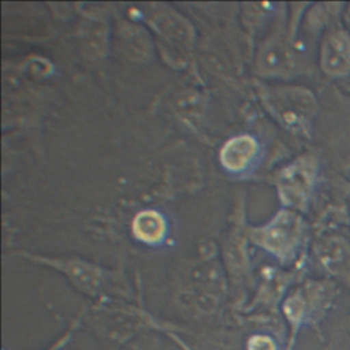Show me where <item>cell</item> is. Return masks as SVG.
I'll return each mask as SVG.
<instances>
[{
  "mask_svg": "<svg viewBox=\"0 0 350 350\" xmlns=\"http://www.w3.org/2000/svg\"><path fill=\"white\" fill-rule=\"evenodd\" d=\"M269 108L279 122L294 133H308L317 112L312 92L299 86L275 89L268 96Z\"/></svg>",
  "mask_w": 350,
  "mask_h": 350,
  "instance_id": "cell-1",
  "label": "cell"
},
{
  "mask_svg": "<svg viewBox=\"0 0 350 350\" xmlns=\"http://www.w3.org/2000/svg\"><path fill=\"white\" fill-rule=\"evenodd\" d=\"M317 170L319 164L313 156L299 157L286 167L278 182L283 202L295 209H304L310 200Z\"/></svg>",
  "mask_w": 350,
  "mask_h": 350,
  "instance_id": "cell-2",
  "label": "cell"
},
{
  "mask_svg": "<svg viewBox=\"0 0 350 350\" xmlns=\"http://www.w3.org/2000/svg\"><path fill=\"white\" fill-rule=\"evenodd\" d=\"M304 223L301 217L290 211L280 212L262 232L260 242L269 252L279 257H288L295 252L301 241Z\"/></svg>",
  "mask_w": 350,
  "mask_h": 350,
  "instance_id": "cell-3",
  "label": "cell"
},
{
  "mask_svg": "<svg viewBox=\"0 0 350 350\" xmlns=\"http://www.w3.org/2000/svg\"><path fill=\"white\" fill-rule=\"evenodd\" d=\"M320 67L332 78L350 75V33L342 27L328 31L320 46Z\"/></svg>",
  "mask_w": 350,
  "mask_h": 350,
  "instance_id": "cell-4",
  "label": "cell"
},
{
  "mask_svg": "<svg viewBox=\"0 0 350 350\" xmlns=\"http://www.w3.org/2000/svg\"><path fill=\"white\" fill-rule=\"evenodd\" d=\"M256 152V141L249 135H239L226 142L220 152V160L226 168L241 171L249 164Z\"/></svg>",
  "mask_w": 350,
  "mask_h": 350,
  "instance_id": "cell-5",
  "label": "cell"
},
{
  "mask_svg": "<svg viewBox=\"0 0 350 350\" xmlns=\"http://www.w3.org/2000/svg\"><path fill=\"white\" fill-rule=\"evenodd\" d=\"M261 67L268 74H288L293 68V56L286 42L282 40L269 42L261 55Z\"/></svg>",
  "mask_w": 350,
  "mask_h": 350,
  "instance_id": "cell-6",
  "label": "cell"
},
{
  "mask_svg": "<svg viewBox=\"0 0 350 350\" xmlns=\"http://www.w3.org/2000/svg\"><path fill=\"white\" fill-rule=\"evenodd\" d=\"M133 232L145 243H157L165 234V221L154 211H142L133 221Z\"/></svg>",
  "mask_w": 350,
  "mask_h": 350,
  "instance_id": "cell-7",
  "label": "cell"
},
{
  "mask_svg": "<svg viewBox=\"0 0 350 350\" xmlns=\"http://www.w3.org/2000/svg\"><path fill=\"white\" fill-rule=\"evenodd\" d=\"M246 350H279L272 336L267 334H254L246 340Z\"/></svg>",
  "mask_w": 350,
  "mask_h": 350,
  "instance_id": "cell-8",
  "label": "cell"
},
{
  "mask_svg": "<svg viewBox=\"0 0 350 350\" xmlns=\"http://www.w3.org/2000/svg\"><path fill=\"white\" fill-rule=\"evenodd\" d=\"M171 338H172V340L182 349V350H193L189 345H186L180 338H178V336H175V335H171Z\"/></svg>",
  "mask_w": 350,
  "mask_h": 350,
  "instance_id": "cell-9",
  "label": "cell"
},
{
  "mask_svg": "<svg viewBox=\"0 0 350 350\" xmlns=\"http://www.w3.org/2000/svg\"><path fill=\"white\" fill-rule=\"evenodd\" d=\"M64 342H67V338H66V339H64V338L59 339V340H57V342H56V343H55V345H53L51 349H48V350H59V349H60V347L64 345Z\"/></svg>",
  "mask_w": 350,
  "mask_h": 350,
  "instance_id": "cell-10",
  "label": "cell"
}]
</instances>
